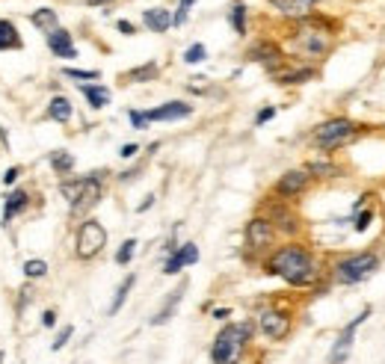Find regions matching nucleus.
Listing matches in <instances>:
<instances>
[{
  "label": "nucleus",
  "mask_w": 385,
  "mask_h": 364,
  "mask_svg": "<svg viewBox=\"0 0 385 364\" xmlns=\"http://www.w3.org/2000/svg\"><path fill=\"white\" fill-rule=\"evenodd\" d=\"M116 30L122 33V36H134V33H136V27H134L131 21H118V24H116Z\"/></svg>",
  "instance_id": "nucleus-45"
},
{
  "label": "nucleus",
  "mask_w": 385,
  "mask_h": 364,
  "mask_svg": "<svg viewBox=\"0 0 385 364\" xmlns=\"http://www.w3.org/2000/svg\"><path fill=\"white\" fill-rule=\"evenodd\" d=\"M157 72H160L157 63H145V65H136V68H131V72H125L122 77L127 83H148V81H154L157 77Z\"/></svg>",
  "instance_id": "nucleus-27"
},
{
  "label": "nucleus",
  "mask_w": 385,
  "mask_h": 364,
  "mask_svg": "<svg viewBox=\"0 0 385 364\" xmlns=\"http://www.w3.org/2000/svg\"><path fill=\"white\" fill-rule=\"evenodd\" d=\"M229 21L237 36H246V3H234L229 12Z\"/></svg>",
  "instance_id": "nucleus-31"
},
{
  "label": "nucleus",
  "mask_w": 385,
  "mask_h": 364,
  "mask_svg": "<svg viewBox=\"0 0 385 364\" xmlns=\"http://www.w3.org/2000/svg\"><path fill=\"white\" fill-rule=\"evenodd\" d=\"M196 107L187 104V101H166L160 107H154V110H145L148 122H178V119H187V116H193Z\"/></svg>",
  "instance_id": "nucleus-14"
},
{
  "label": "nucleus",
  "mask_w": 385,
  "mask_h": 364,
  "mask_svg": "<svg viewBox=\"0 0 385 364\" xmlns=\"http://www.w3.org/2000/svg\"><path fill=\"white\" fill-rule=\"evenodd\" d=\"M270 3L279 9L284 15H293V18H305L311 15V3L309 0H270Z\"/></svg>",
  "instance_id": "nucleus-26"
},
{
  "label": "nucleus",
  "mask_w": 385,
  "mask_h": 364,
  "mask_svg": "<svg viewBox=\"0 0 385 364\" xmlns=\"http://www.w3.org/2000/svg\"><path fill=\"white\" fill-rule=\"evenodd\" d=\"M72 116H74L72 101H68L65 95H54L51 104H48V119H54L59 125H68V122H72Z\"/></svg>",
  "instance_id": "nucleus-21"
},
{
  "label": "nucleus",
  "mask_w": 385,
  "mask_h": 364,
  "mask_svg": "<svg viewBox=\"0 0 385 364\" xmlns=\"http://www.w3.org/2000/svg\"><path fill=\"white\" fill-rule=\"evenodd\" d=\"M18 175H21V169H18V166H12V169H6V172H3V186H12V184L18 181Z\"/></svg>",
  "instance_id": "nucleus-43"
},
{
  "label": "nucleus",
  "mask_w": 385,
  "mask_h": 364,
  "mask_svg": "<svg viewBox=\"0 0 385 364\" xmlns=\"http://www.w3.org/2000/svg\"><path fill=\"white\" fill-rule=\"evenodd\" d=\"M305 172H309L314 181H332V178H341L344 175L341 166L332 160V154H320V157H314V160H309L305 163Z\"/></svg>",
  "instance_id": "nucleus-15"
},
{
  "label": "nucleus",
  "mask_w": 385,
  "mask_h": 364,
  "mask_svg": "<svg viewBox=\"0 0 385 364\" xmlns=\"http://www.w3.org/2000/svg\"><path fill=\"white\" fill-rule=\"evenodd\" d=\"M134 284H136V275H134V272H127L125 279L118 281V288H116V297H113V302H110V308H107V314H110V317H116V314L125 308V302H127V297H131Z\"/></svg>",
  "instance_id": "nucleus-23"
},
{
  "label": "nucleus",
  "mask_w": 385,
  "mask_h": 364,
  "mask_svg": "<svg viewBox=\"0 0 385 364\" xmlns=\"http://www.w3.org/2000/svg\"><path fill=\"white\" fill-rule=\"evenodd\" d=\"M136 246H140V243H136L134 237H127L122 246H118V252H116V264H118V267H127V264L134 261V255H136Z\"/></svg>",
  "instance_id": "nucleus-32"
},
{
  "label": "nucleus",
  "mask_w": 385,
  "mask_h": 364,
  "mask_svg": "<svg viewBox=\"0 0 385 364\" xmlns=\"http://www.w3.org/2000/svg\"><path fill=\"white\" fill-rule=\"evenodd\" d=\"M267 213H270L267 220L273 222L275 231H282V234H296L300 231V216L288 208V202L284 199H273L270 204H267Z\"/></svg>",
  "instance_id": "nucleus-13"
},
{
  "label": "nucleus",
  "mask_w": 385,
  "mask_h": 364,
  "mask_svg": "<svg viewBox=\"0 0 385 364\" xmlns=\"http://www.w3.org/2000/svg\"><path fill=\"white\" fill-rule=\"evenodd\" d=\"M207 60V47L202 45V42H196V45H190L184 51V63L187 65H199V63H205Z\"/></svg>",
  "instance_id": "nucleus-33"
},
{
  "label": "nucleus",
  "mask_w": 385,
  "mask_h": 364,
  "mask_svg": "<svg viewBox=\"0 0 385 364\" xmlns=\"http://www.w3.org/2000/svg\"><path fill=\"white\" fill-rule=\"evenodd\" d=\"M30 21H33V27H39L45 36H51L54 30H59V18H56V9H36L33 15H30Z\"/></svg>",
  "instance_id": "nucleus-25"
},
{
  "label": "nucleus",
  "mask_w": 385,
  "mask_h": 364,
  "mask_svg": "<svg viewBox=\"0 0 385 364\" xmlns=\"http://www.w3.org/2000/svg\"><path fill=\"white\" fill-rule=\"evenodd\" d=\"M63 74L72 77V81H77V83H81V81H98V77H101L95 68H65Z\"/></svg>",
  "instance_id": "nucleus-38"
},
{
  "label": "nucleus",
  "mask_w": 385,
  "mask_h": 364,
  "mask_svg": "<svg viewBox=\"0 0 385 364\" xmlns=\"http://www.w3.org/2000/svg\"><path fill=\"white\" fill-rule=\"evenodd\" d=\"M309 3H311V6H314V3H320V0H309Z\"/></svg>",
  "instance_id": "nucleus-51"
},
{
  "label": "nucleus",
  "mask_w": 385,
  "mask_h": 364,
  "mask_svg": "<svg viewBox=\"0 0 385 364\" xmlns=\"http://www.w3.org/2000/svg\"><path fill=\"white\" fill-rule=\"evenodd\" d=\"M311 181L314 178L305 169H288L284 175H279V181L273 184V193L279 195V199H284V202H293V199H300L302 193H309Z\"/></svg>",
  "instance_id": "nucleus-10"
},
{
  "label": "nucleus",
  "mask_w": 385,
  "mask_h": 364,
  "mask_svg": "<svg viewBox=\"0 0 385 364\" xmlns=\"http://www.w3.org/2000/svg\"><path fill=\"white\" fill-rule=\"evenodd\" d=\"M107 246V228L92 216H86L81 222V228H77V237H74V252L81 261H92L98 255L104 252Z\"/></svg>",
  "instance_id": "nucleus-6"
},
{
  "label": "nucleus",
  "mask_w": 385,
  "mask_h": 364,
  "mask_svg": "<svg viewBox=\"0 0 385 364\" xmlns=\"http://www.w3.org/2000/svg\"><path fill=\"white\" fill-rule=\"evenodd\" d=\"M184 290H187V281H184V284H178V288L169 293V297H166L163 308L157 311V314H154V317L148 320V323H152V326H166V323L172 320V314L178 311V305H181V299H184Z\"/></svg>",
  "instance_id": "nucleus-17"
},
{
  "label": "nucleus",
  "mask_w": 385,
  "mask_h": 364,
  "mask_svg": "<svg viewBox=\"0 0 385 364\" xmlns=\"http://www.w3.org/2000/svg\"><path fill=\"white\" fill-rule=\"evenodd\" d=\"M362 131L364 127L359 122H353L350 116H332V119L320 122L311 131V145L320 154H335L338 149H344V145L355 142V136H359Z\"/></svg>",
  "instance_id": "nucleus-4"
},
{
  "label": "nucleus",
  "mask_w": 385,
  "mask_h": 364,
  "mask_svg": "<svg viewBox=\"0 0 385 364\" xmlns=\"http://www.w3.org/2000/svg\"><path fill=\"white\" fill-rule=\"evenodd\" d=\"M127 119H131V125H134V131H145L148 125V116H145V110H127Z\"/></svg>",
  "instance_id": "nucleus-40"
},
{
  "label": "nucleus",
  "mask_w": 385,
  "mask_h": 364,
  "mask_svg": "<svg viewBox=\"0 0 385 364\" xmlns=\"http://www.w3.org/2000/svg\"><path fill=\"white\" fill-rule=\"evenodd\" d=\"M373 314V308L371 305H364V308L355 314V317L347 323V326L341 329V334L335 338V343H332V350H329V358H326V364H344L350 358V352H353V343H355V332L362 329V323L368 320Z\"/></svg>",
  "instance_id": "nucleus-8"
},
{
  "label": "nucleus",
  "mask_w": 385,
  "mask_h": 364,
  "mask_svg": "<svg viewBox=\"0 0 385 364\" xmlns=\"http://www.w3.org/2000/svg\"><path fill=\"white\" fill-rule=\"evenodd\" d=\"M264 272L282 279L291 288H314L323 279V267L305 243H284L264 261Z\"/></svg>",
  "instance_id": "nucleus-1"
},
{
  "label": "nucleus",
  "mask_w": 385,
  "mask_h": 364,
  "mask_svg": "<svg viewBox=\"0 0 385 364\" xmlns=\"http://www.w3.org/2000/svg\"><path fill=\"white\" fill-rule=\"evenodd\" d=\"M193 3H196V0H181V3H178V12L172 15V27H181V24H187V18H190V9H193Z\"/></svg>",
  "instance_id": "nucleus-39"
},
{
  "label": "nucleus",
  "mask_w": 385,
  "mask_h": 364,
  "mask_svg": "<svg viewBox=\"0 0 385 364\" xmlns=\"http://www.w3.org/2000/svg\"><path fill=\"white\" fill-rule=\"evenodd\" d=\"M24 275H27V279H45V275H48V264L42 258H30L24 264Z\"/></svg>",
  "instance_id": "nucleus-34"
},
{
  "label": "nucleus",
  "mask_w": 385,
  "mask_h": 364,
  "mask_svg": "<svg viewBox=\"0 0 385 364\" xmlns=\"http://www.w3.org/2000/svg\"><path fill=\"white\" fill-rule=\"evenodd\" d=\"M252 334H255V320L225 323L211 343V364H240L246 347L252 343Z\"/></svg>",
  "instance_id": "nucleus-3"
},
{
  "label": "nucleus",
  "mask_w": 385,
  "mask_h": 364,
  "mask_svg": "<svg viewBox=\"0 0 385 364\" xmlns=\"http://www.w3.org/2000/svg\"><path fill=\"white\" fill-rule=\"evenodd\" d=\"M72 334H74V326H72V323H65V326L56 332V338L51 341V352H59V350H63L65 343L72 341Z\"/></svg>",
  "instance_id": "nucleus-36"
},
{
  "label": "nucleus",
  "mask_w": 385,
  "mask_h": 364,
  "mask_svg": "<svg viewBox=\"0 0 385 364\" xmlns=\"http://www.w3.org/2000/svg\"><path fill=\"white\" fill-rule=\"evenodd\" d=\"M246 60H252V63H261L267 72L275 74V72H282V63H284V54H282V47L270 42V39H261V42H255L249 47V54H246Z\"/></svg>",
  "instance_id": "nucleus-12"
},
{
  "label": "nucleus",
  "mask_w": 385,
  "mask_h": 364,
  "mask_svg": "<svg viewBox=\"0 0 385 364\" xmlns=\"http://www.w3.org/2000/svg\"><path fill=\"white\" fill-rule=\"evenodd\" d=\"M255 329H258L267 341L279 343V341L291 338L293 317H291V311H284V308H261L258 317H255Z\"/></svg>",
  "instance_id": "nucleus-7"
},
{
  "label": "nucleus",
  "mask_w": 385,
  "mask_h": 364,
  "mask_svg": "<svg viewBox=\"0 0 385 364\" xmlns=\"http://www.w3.org/2000/svg\"><path fill=\"white\" fill-rule=\"evenodd\" d=\"M154 199H157V195H154V193H148V195H145V202L136 204V213H145L148 208H154Z\"/></svg>",
  "instance_id": "nucleus-44"
},
{
  "label": "nucleus",
  "mask_w": 385,
  "mask_h": 364,
  "mask_svg": "<svg viewBox=\"0 0 385 364\" xmlns=\"http://www.w3.org/2000/svg\"><path fill=\"white\" fill-rule=\"evenodd\" d=\"M373 220H377V211L373 208H364V211H359V213H353L350 216V222H353V231L355 234H364L373 225Z\"/></svg>",
  "instance_id": "nucleus-30"
},
{
  "label": "nucleus",
  "mask_w": 385,
  "mask_h": 364,
  "mask_svg": "<svg viewBox=\"0 0 385 364\" xmlns=\"http://www.w3.org/2000/svg\"><path fill=\"white\" fill-rule=\"evenodd\" d=\"M104 175L107 172H89V175H83V190H81V199L72 204V216H86L98 202H101V195H104Z\"/></svg>",
  "instance_id": "nucleus-11"
},
{
  "label": "nucleus",
  "mask_w": 385,
  "mask_h": 364,
  "mask_svg": "<svg viewBox=\"0 0 385 364\" xmlns=\"http://www.w3.org/2000/svg\"><path fill=\"white\" fill-rule=\"evenodd\" d=\"M184 270V258H181V252H172V255H166V264H163V275H178Z\"/></svg>",
  "instance_id": "nucleus-35"
},
{
  "label": "nucleus",
  "mask_w": 385,
  "mask_h": 364,
  "mask_svg": "<svg viewBox=\"0 0 385 364\" xmlns=\"http://www.w3.org/2000/svg\"><path fill=\"white\" fill-rule=\"evenodd\" d=\"M143 24L152 33H166L172 27V12H169V9H163V6L145 9V12H143Z\"/></svg>",
  "instance_id": "nucleus-19"
},
{
  "label": "nucleus",
  "mask_w": 385,
  "mask_h": 364,
  "mask_svg": "<svg viewBox=\"0 0 385 364\" xmlns=\"http://www.w3.org/2000/svg\"><path fill=\"white\" fill-rule=\"evenodd\" d=\"M231 317V308H214V320H229Z\"/></svg>",
  "instance_id": "nucleus-47"
},
{
  "label": "nucleus",
  "mask_w": 385,
  "mask_h": 364,
  "mask_svg": "<svg viewBox=\"0 0 385 364\" xmlns=\"http://www.w3.org/2000/svg\"><path fill=\"white\" fill-rule=\"evenodd\" d=\"M178 252H181V258H184V267L199 264V246H196V243H181V246H178Z\"/></svg>",
  "instance_id": "nucleus-37"
},
{
  "label": "nucleus",
  "mask_w": 385,
  "mask_h": 364,
  "mask_svg": "<svg viewBox=\"0 0 385 364\" xmlns=\"http://www.w3.org/2000/svg\"><path fill=\"white\" fill-rule=\"evenodd\" d=\"M42 326L45 329H54L56 326V311H45L42 314Z\"/></svg>",
  "instance_id": "nucleus-46"
},
{
  "label": "nucleus",
  "mask_w": 385,
  "mask_h": 364,
  "mask_svg": "<svg viewBox=\"0 0 385 364\" xmlns=\"http://www.w3.org/2000/svg\"><path fill=\"white\" fill-rule=\"evenodd\" d=\"M379 267H382L379 252H373V249L353 252V255H344V258L332 264V281L344 284V288H353V284L368 281Z\"/></svg>",
  "instance_id": "nucleus-5"
},
{
  "label": "nucleus",
  "mask_w": 385,
  "mask_h": 364,
  "mask_svg": "<svg viewBox=\"0 0 385 364\" xmlns=\"http://www.w3.org/2000/svg\"><path fill=\"white\" fill-rule=\"evenodd\" d=\"M48 47H51V54L59 56V60H74V56H77V47L72 42V33L63 30V27L48 36Z\"/></svg>",
  "instance_id": "nucleus-16"
},
{
  "label": "nucleus",
  "mask_w": 385,
  "mask_h": 364,
  "mask_svg": "<svg viewBox=\"0 0 385 364\" xmlns=\"http://www.w3.org/2000/svg\"><path fill=\"white\" fill-rule=\"evenodd\" d=\"M0 145H3V149H9V136H6L3 127H0Z\"/></svg>",
  "instance_id": "nucleus-48"
},
{
  "label": "nucleus",
  "mask_w": 385,
  "mask_h": 364,
  "mask_svg": "<svg viewBox=\"0 0 385 364\" xmlns=\"http://www.w3.org/2000/svg\"><path fill=\"white\" fill-rule=\"evenodd\" d=\"M275 113H279L275 107H261L258 116H255V127H264L267 122H273V119H275Z\"/></svg>",
  "instance_id": "nucleus-41"
},
{
  "label": "nucleus",
  "mask_w": 385,
  "mask_h": 364,
  "mask_svg": "<svg viewBox=\"0 0 385 364\" xmlns=\"http://www.w3.org/2000/svg\"><path fill=\"white\" fill-rule=\"evenodd\" d=\"M382 131H385V125H382Z\"/></svg>",
  "instance_id": "nucleus-52"
},
{
  "label": "nucleus",
  "mask_w": 385,
  "mask_h": 364,
  "mask_svg": "<svg viewBox=\"0 0 385 364\" xmlns=\"http://www.w3.org/2000/svg\"><path fill=\"white\" fill-rule=\"evenodd\" d=\"M335 47V33L329 30V24L320 21V18L305 15L300 18V27L291 33V51L300 56V60H326Z\"/></svg>",
  "instance_id": "nucleus-2"
},
{
  "label": "nucleus",
  "mask_w": 385,
  "mask_h": 364,
  "mask_svg": "<svg viewBox=\"0 0 385 364\" xmlns=\"http://www.w3.org/2000/svg\"><path fill=\"white\" fill-rule=\"evenodd\" d=\"M27 204H30L27 190H12V193H9V195H6V202H3V225L12 222L21 211H27Z\"/></svg>",
  "instance_id": "nucleus-20"
},
{
  "label": "nucleus",
  "mask_w": 385,
  "mask_h": 364,
  "mask_svg": "<svg viewBox=\"0 0 385 364\" xmlns=\"http://www.w3.org/2000/svg\"><path fill=\"white\" fill-rule=\"evenodd\" d=\"M275 83L282 86H300V83H309L318 77V68L314 65H300V68H288V72H275Z\"/></svg>",
  "instance_id": "nucleus-18"
},
{
  "label": "nucleus",
  "mask_w": 385,
  "mask_h": 364,
  "mask_svg": "<svg viewBox=\"0 0 385 364\" xmlns=\"http://www.w3.org/2000/svg\"><path fill=\"white\" fill-rule=\"evenodd\" d=\"M0 364H3V350H0Z\"/></svg>",
  "instance_id": "nucleus-50"
},
{
  "label": "nucleus",
  "mask_w": 385,
  "mask_h": 364,
  "mask_svg": "<svg viewBox=\"0 0 385 364\" xmlns=\"http://www.w3.org/2000/svg\"><path fill=\"white\" fill-rule=\"evenodd\" d=\"M89 6H104V3H113V0H86Z\"/></svg>",
  "instance_id": "nucleus-49"
},
{
  "label": "nucleus",
  "mask_w": 385,
  "mask_h": 364,
  "mask_svg": "<svg viewBox=\"0 0 385 364\" xmlns=\"http://www.w3.org/2000/svg\"><path fill=\"white\" fill-rule=\"evenodd\" d=\"M51 169L56 175H72L74 172V154L72 151H65V149H59L51 154Z\"/></svg>",
  "instance_id": "nucleus-28"
},
{
  "label": "nucleus",
  "mask_w": 385,
  "mask_h": 364,
  "mask_svg": "<svg viewBox=\"0 0 385 364\" xmlns=\"http://www.w3.org/2000/svg\"><path fill=\"white\" fill-rule=\"evenodd\" d=\"M24 42L18 36V27L6 18H0V51H21Z\"/></svg>",
  "instance_id": "nucleus-24"
},
{
  "label": "nucleus",
  "mask_w": 385,
  "mask_h": 364,
  "mask_svg": "<svg viewBox=\"0 0 385 364\" xmlns=\"http://www.w3.org/2000/svg\"><path fill=\"white\" fill-rule=\"evenodd\" d=\"M275 234H279V231L273 228V222L267 220V216H252V220L246 222V228H243L246 249L255 252V255L270 252V246L275 243Z\"/></svg>",
  "instance_id": "nucleus-9"
},
{
  "label": "nucleus",
  "mask_w": 385,
  "mask_h": 364,
  "mask_svg": "<svg viewBox=\"0 0 385 364\" xmlns=\"http://www.w3.org/2000/svg\"><path fill=\"white\" fill-rule=\"evenodd\" d=\"M81 92H83V98L89 101L92 110H104V107L110 104V89L101 86V83H81Z\"/></svg>",
  "instance_id": "nucleus-22"
},
{
  "label": "nucleus",
  "mask_w": 385,
  "mask_h": 364,
  "mask_svg": "<svg viewBox=\"0 0 385 364\" xmlns=\"http://www.w3.org/2000/svg\"><path fill=\"white\" fill-rule=\"evenodd\" d=\"M140 154V145L136 142H125L122 149H118V157H125V160H131V157H136Z\"/></svg>",
  "instance_id": "nucleus-42"
},
{
  "label": "nucleus",
  "mask_w": 385,
  "mask_h": 364,
  "mask_svg": "<svg viewBox=\"0 0 385 364\" xmlns=\"http://www.w3.org/2000/svg\"><path fill=\"white\" fill-rule=\"evenodd\" d=\"M81 190H83V178H65L59 184V193H63V199L68 202V208L81 199Z\"/></svg>",
  "instance_id": "nucleus-29"
}]
</instances>
